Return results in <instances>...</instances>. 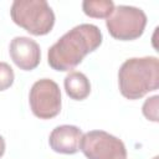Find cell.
Instances as JSON below:
<instances>
[{"instance_id":"6da1fadb","label":"cell","mask_w":159,"mask_h":159,"mask_svg":"<svg viewBox=\"0 0 159 159\" xmlns=\"http://www.w3.org/2000/svg\"><path fill=\"white\" fill-rule=\"evenodd\" d=\"M103 41L102 31L93 24H81L61 36L47 52L50 67L58 72L73 70Z\"/></svg>"},{"instance_id":"7c38bea8","label":"cell","mask_w":159,"mask_h":159,"mask_svg":"<svg viewBox=\"0 0 159 159\" xmlns=\"http://www.w3.org/2000/svg\"><path fill=\"white\" fill-rule=\"evenodd\" d=\"M14 70L6 62H0V92L10 88L14 83Z\"/></svg>"},{"instance_id":"8992f818","label":"cell","mask_w":159,"mask_h":159,"mask_svg":"<svg viewBox=\"0 0 159 159\" xmlns=\"http://www.w3.org/2000/svg\"><path fill=\"white\" fill-rule=\"evenodd\" d=\"M31 112L40 119H51L61 112V91L58 84L50 78L36 81L29 93Z\"/></svg>"},{"instance_id":"4fadbf2b","label":"cell","mask_w":159,"mask_h":159,"mask_svg":"<svg viewBox=\"0 0 159 159\" xmlns=\"http://www.w3.org/2000/svg\"><path fill=\"white\" fill-rule=\"evenodd\" d=\"M5 140H4V138L0 135V158L4 155V153H5Z\"/></svg>"},{"instance_id":"9c48e42d","label":"cell","mask_w":159,"mask_h":159,"mask_svg":"<svg viewBox=\"0 0 159 159\" xmlns=\"http://www.w3.org/2000/svg\"><path fill=\"white\" fill-rule=\"evenodd\" d=\"M65 91L71 99L83 101L91 93V82L87 76L78 71H71L63 81Z\"/></svg>"},{"instance_id":"5bb4252c","label":"cell","mask_w":159,"mask_h":159,"mask_svg":"<svg viewBox=\"0 0 159 159\" xmlns=\"http://www.w3.org/2000/svg\"><path fill=\"white\" fill-rule=\"evenodd\" d=\"M153 159H158V157H154V158H153Z\"/></svg>"},{"instance_id":"3957f363","label":"cell","mask_w":159,"mask_h":159,"mask_svg":"<svg viewBox=\"0 0 159 159\" xmlns=\"http://www.w3.org/2000/svg\"><path fill=\"white\" fill-rule=\"evenodd\" d=\"M12 21L34 36L47 35L55 25V14L45 0H15L10 9Z\"/></svg>"},{"instance_id":"52a82bcc","label":"cell","mask_w":159,"mask_h":159,"mask_svg":"<svg viewBox=\"0 0 159 159\" xmlns=\"http://www.w3.org/2000/svg\"><path fill=\"white\" fill-rule=\"evenodd\" d=\"M9 53L12 62L22 71L35 70L41 61V50L39 43L26 36H16L11 40Z\"/></svg>"},{"instance_id":"30bf717a","label":"cell","mask_w":159,"mask_h":159,"mask_svg":"<svg viewBox=\"0 0 159 159\" xmlns=\"http://www.w3.org/2000/svg\"><path fill=\"white\" fill-rule=\"evenodd\" d=\"M82 10L89 17L107 19L114 10V2L111 0H84Z\"/></svg>"},{"instance_id":"7a4b0ae2","label":"cell","mask_w":159,"mask_h":159,"mask_svg":"<svg viewBox=\"0 0 159 159\" xmlns=\"http://www.w3.org/2000/svg\"><path fill=\"white\" fill-rule=\"evenodd\" d=\"M118 86L127 99H139L159 87V60L155 56L125 60L118 71Z\"/></svg>"},{"instance_id":"ba28073f","label":"cell","mask_w":159,"mask_h":159,"mask_svg":"<svg viewBox=\"0 0 159 159\" xmlns=\"http://www.w3.org/2000/svg\"><path fill=\"white\" fill-rule=\"evenodd\" d=\"M82 130L71 124H62L52 129L48 137L51 149L60 154H76L80 150Z\"/></svg>"},{"instance_id":"277c9868","label":"cell","mask_w":159,"mask_h":159,"mask_svg":"<svg viewBox=\"0 0 159 159\" xmlns=\"http://www.w3.org/2000/svg\"><path fill=\"white\" fill-rule=\"evenodd\" d=\"M145 12L135 6L118 5L106 19L109 35L119 41H132L139 39L147 26Z\"/></svg>"},{"instance_id":"5b68a950","label":"cell","mask_w":159,"mask_h":159,"mask_svg":"<svg viewBox=\"0 0 159 159\" xmlns=\"http://www.w3.org/2000/svg\"><path fill=\"white\" fill-rule=\"evenodd\" d=\"M80 150L87 159H127L124 143L104 130H89L82 134Z\"/></svg>"},{"instance_id":"8fae6325","label":"cell","mask_w":159,"mask_h":159,"mask_svg":"<svg viewBox=\"0 0 159 159\" xmlns=\"http://www.w3.org/2000/svg\"><path fill=\"white\" fill-rule=\"evenodd\" d=\"M158 101H159V96H153V97H149L145 99V102L143 103V107H142V112H143V116L148 119V120H152V122H158L159 120V117H158Z\"/></svg>"}]
</instances>
